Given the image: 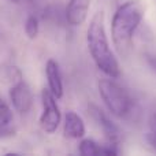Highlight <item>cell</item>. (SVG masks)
I'll use <instances>...</instances> for the list:
<instances>
[{
	"label": "cell",
	"instance_id": "8",
	"mask_svg": "<svg viewBox=\"0 0 156 156\" xmlns=\"http://www.w3.org/2000/svg\"><path fill=\"white\" fill-rule=\"evenodd\" d=\"M63 134L66 138L78 140L85 136V123L83 119L74 111H67L65 115V123H63Z\"/></svg>",
	"mask_w": 156,
	"mask_h": 156
},
{
	"label": "cell",
	"instance_id": "1",
	"mask_svg": "<svg viewBox=\"0 0 156 156\" xmlns=\"http://www.w3.org/2000/svg\"><path fill=\"white\" fill-rule=\"evenodd\" d=\"M145 14L141 0H127L116 8L111 21V37L116 52L126 58L133 45V37Z\"/></svg>",
	"mask_w": 156,
	"mask_h": 156
},
{
	"label": "cell",
	"instance_id": "11",
	"mask_svg": "<svg viewBox=\"0 0 156 156\" xmlns=\"http://www.w3.org/2000/svg\"><path fill=\"white\" fill-rule=\"evenodd\" d=\"M38 32H40V22H38V18L34 15H29L25 21V34L27 36V38L30 40H34L38 36Z\"/></svg>",
	"mask_w": 156,
	"mask_h": 156
},
{
	"label": "cell",
	"instance_id": "15",
	"mask_svg": "<svg viewBox=\"0 0 156 156\" xmlns=\"http://www.w3.org/2000/svg\"><path fill=\"white\" fill-rule=\"evenodd\" d=\"M10 2H12V3H15V4H16V3H19L21 0H10Z\"/></svg>",
	"mask_w": 156,
	"mask_h": 156
},
{
	"label": "cell",
	"instance_id": "3",
	"mask_svg": "<svg viewBox=\"0 0 156 156\" xmlns=\"http://www.w3.org/2000/svg\"><path fill=\"white\" fill-rule=\"evenodd\" d=\"M97 89L108 112H111L116 118H126L127 115H130L133 108L132 97L112 78L108 77L99 80Z\"/></svg>",
	"mask_w": 156,
	"mask_h": 156
},
{
	"label": "cell",
	"instance_id": "13",
	"mask_svg": "<svg viewBox=\"0 0 156 156\" xmlns=\"http://www.w3.org/2000/svg\"><path fill=\"white\" fill-rule=\"evenodd\" d=\"M147 141L152 148L156 149V114H154L149 119V132L147 133Z\"/></svg>",
	"mask_w": 156,
	"mask_h": 156
},
{
	"label": "cell",
	"instance_id": "6",
	"mask_svg": "<svg viewBox=\"0 0 156 156\" xmlns=\"http://www.w3.org/2000/svg\"><path fill=\"white\" fill-rule=\"evenodd\" d=\"M10 101L14 110L21 114H26L30 111L33 104V94L29 85L23 81V78L15 81L10 88Z\"/></svg>",
	"mask_w": 156,
	"mask_h": 156
},
{
	"label": "cell",
	"instance_id": "5",
	"mask_svg": "<svg viewBox=\"0 0 156 156\" xmlns=\"http://www.w3.org/2000/svg\"><path fill=\"white\" fill-rule=\"evenodd\" d=\"M88 111L90 114L92 119L97 123V126L101 129L103 134L107 138V143L111 144H118L121 140V130L119 127L114 123L110 119V116L104 112L100 107H97L96 104H89L88 105Z\"/></svg>",
	"mask_w": 156,
	"mask_h": 156
},
{
	"label": "cell",
	"instance_id": "12",
	"mask_svg": "<svg viewBox=\"0 0 156 156\" xmlns=\"http://www.w3.org/2000/svg\"><path fill=\"white\" fill-rule=\"evenodd\" d=\"M11 122H12V111L10 105L0 97V126L11 125Z\"/></svg>",
	"mask_w": 156,
	"mask_h": 156
},
{
	"label": "cell",
	"instance_id": "10",
	"mask_svg": "<svg viewBox=\"0 0 156 156\" xmlns=\"http://www.w3.org/2000/svg\"><path fill=\"white\" fill-rule=\"evenodd\" d=\"M78 151L82 156H96L100 155V144L96 141L90 140V138H83L80 143Z\"/></svg>",
	"mask_w": 156,
	"mask_h": 156
},
{
	"label": "cell",
	"instance_id": "2",
	"mask_svg": "<svg viewBox=\"0 0 156 156\" xmlns=\"http://www.w3.org/2000/svg\"><path fill=\"white\" fill-rule=\"evenodd\" d=\"M86 43L94 65L101 73L110 78H118L121 76V67L105 33L104 11H96V14L92 16L86 30Z\"/></svg>",
	"mask_w": 156,
	"mask_h": 156
},
{
	"label": "cell",
	"instance_id": "9",
	"mask_svg": "<svg viewBox=\"0 0 156 156\" xmlns=\"http://www.w3.org/2000/svg\"><path fill=\"white\" fill-rule=\"evenodd\" d=\"M45 74L47 81H48V89L56 99L63 97V82L62 76H60L59 63L55 59H48L45 65Z\"/></svg>",
	"mask_w": 156,
	"mask_h": 156
},
{
	"label": "cell",
	"instance_id": "4",
	"mask_svg": "<svg viewBox=\"0 0 156 156\" xmlns=\"http://www.w3.org/2000/svg\"><path fill=\"white\" fill-rule=\"evenodd\" d=\"M56 97L51 93L49 89L44 88L41 90V105H43V112L40 115V125L43 130L48 134L56 132V129L60 125L62 114L60 108L56 103Z\"/></svg>",
	"mask_w": 156,
	"mask_h": 156
},
{
	"label": "cell",
	"instance_id": "7",
	"mask_svg": "<svg viewBox=\"0 0 156 156\" xmlns=\"http://www.w3.org/2000/svg\"><path fill=\"white\" fill-rule=\"evenodd\" d=\"M92 0H69L66 5V21L71 26H81L85 23L89 14Z\"/></svg>",
	"mask_w": 156,
	"mask_h": 156
},
{
	"label": "cell",
	"instance_id": "14",
	"mask_svg": "<svg viewBox=\"0 0 156 156\" xmlns=\"http://www.w3.org/2000/svg\"><path fill=\"white\" fill-rule=\"evenodd\" d=\"M145 59H147V63H148V66L156 73V56H154V55H147Z\"/></svg>",
	"mask_w": 156,
	"mask_h": 156
}]
</instances>
